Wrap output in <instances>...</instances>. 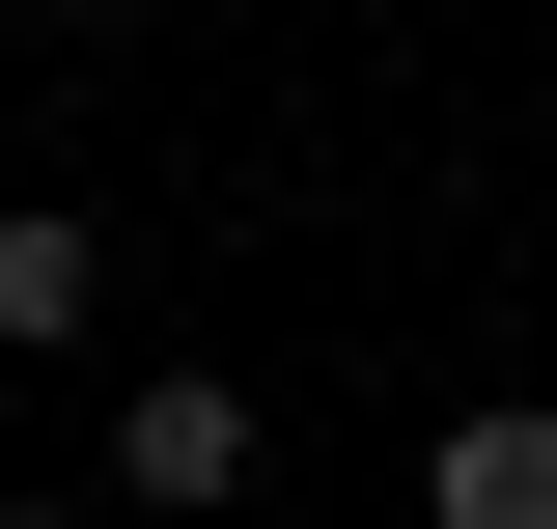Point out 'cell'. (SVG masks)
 <instances>
[{
	"mask_svg": "<svg viewBox=\"0 0 557 529\" xmlns=\"http://www.w3.org/2000/svg\"><path fill=\"white\" fill-rule=\"evenodd\" d=\"M112 502H251V391H223V362H168V391H112Z\"/></svg>",
	"mask_w": 557,
	"mask_h": 529,
	"instance_id": "cell-1",
	"label": "cell"
},
{
	"mask_svg": "<svg viewBox=\"0 0 557 529\" xmlns=\"http://www.w3.org/2000/svg\"><path fill=\"white\" fill-rule=\"evenodd\" d=\"M112 307V251H84V223H0V334H84Z\"/></svg>",
	"mask_w": 557,
	"mask_h": 529,
	"instance_id": "cell-3",
	"label": "cell"
},
{
	"mask_svg": "<svg viewBox=\"0 0 557 529\" xmlns=\"http://www.w3.org/2000/svg\"><path fill=\"white\" fill-rule=\"evenodd\" d=\"M418 502L446 529H557V391H474L446 446H418Z\"/></svg>",
	"mask_w": 557,
	"mask_h": 529,
	"instance_id": "cell-2",
	"label": "cell"
},
{
	"mask_svg": "<svg viewBox=\"0 0 557 529\" xmlns=\"http://www.w3.org/2000/svg\"><path fill=\"white\" fill-rule=\"evenodd\" d=\"M0 529H84V502H0Z\"/></svg>",
	"mask_w": 557,
	"mask_h": 529,
	"instance_id": "cell-4",
	"label": "cell"
}]
</instances>
